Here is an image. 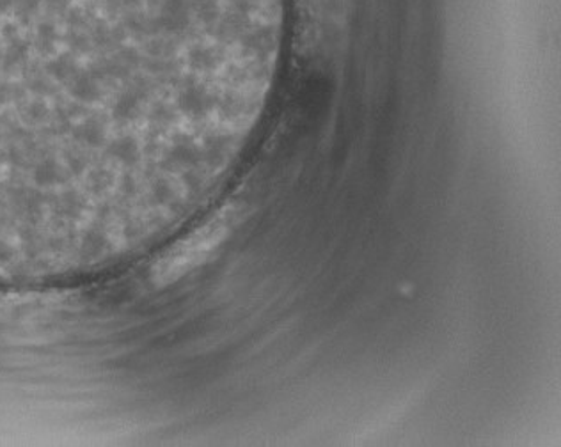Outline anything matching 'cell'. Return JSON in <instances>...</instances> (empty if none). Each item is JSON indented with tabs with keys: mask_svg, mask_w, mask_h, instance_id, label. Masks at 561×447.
<instances>
[{
	"mask_svg": "<svg viewBox=\"0 0 561 447\" xmlns=\"http://www.w3.org/2000/svg\"><path fill=\"white\" fill-rule=\"evenodd\" d=\"M220 0H0V208L134 169Z\"/></svg>",
	"mask_w": 561,
	"mask_h": 447,
	"instance_id": "cell-1",
	"label": "cell"
},
{
	"mask_svg": "<svg viewBox=\"0 0 561 447\" xmlns=\"http://www.w3.org/2000/svg\"><path fill=\"white\" fill-rule=\"evenodd\" d=\"M228 233H230V220L226 217H219L197 229L196 233H192L187 240L180 242L157 266L154 272L159 274V280L169 283V280L179 279L180 275L187 274L208 257L211 251H216Z\"/></svg>",
	"mask_w": 561,
	"mask_h": 447,
	"instance_id": "cell-2",
	"label": "cell"
}]
</instances>
